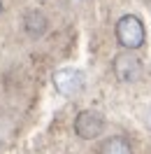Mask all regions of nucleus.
Returning a JSON list of instances; mask_svg holds the SVG:
<instances>
[{
  "label": "nucleus",
  "instance_id": "1",
  "mask_svg": "<svg viewBox=\"0 0 151 154\" xmlns=\"http://www.w3.org/2000/svg\"><path fill=\"white\" fill-rule=\"evenodd\" d=\"M144 23H142L135 14H126L116 23V40L123 49H140L144 45Z\"/></svg>",
  "mask_w": 151,
  "mask_h": 154
},
{
  "label": "nucleus",
  "instance_id": "2",
  "mask_svg": "<svg viewBox=\"0 0 151 154\" xmlns=\"http://www.w3.org/2000/svg\"><path fill=\"white\" fill-rule=\"evenodd\" d=\"M75 131L81 140H95L100 138V133L105 131V119L100 112L95 110H84L79 112L75 119Z\"/></svg>",
  "mask_w": 151,
  "mask_h": 154
},
{
  "label": "nucleus",
  "instance_id": "3",
  "mask_svg": "<svg viewBox=\"0 0 151 154\" xmlns=\"http://www.w3.org/2000/svg\"><path fill=\"white\" fill-rule=\"evenodd\" d=\"M54 84L63 96H72L84 87V75L75 68H63V70L54 72Z\"/></svg>",
  "mask_w": 151,
  "mask_h": 154
},
{
  "label": "nucleus",
  "instance_id": "4",
  "mask_svg": "<svg viewBox=\"0 0 151 154\" xmlns=\"http://www.w3.org/2000/svg\"><path fill=\"white\" fill-rule=\"evenodd\" d=\"M114 72L121 82H137L142 77V61L132 54H121L114 58Z\"/></svg>",
  "mask_w": 151,
  "mask_h": 154
},
{
  "label": "nucleus",
  "instance_id": "5",
  "mask_svg": "<svg viewBox=\"0 0 151 154\" xmlns=\"http://www.w3.org/2000/svg\"><path fill=\"white\" fill-rule=\"evenodd\" d=\"M21 26H23V33L30 35V38H42L49 28V19L44 17V12L40 10H28L21 19Z\"/></svg>",
  "mask_w": 151,
  "mask_h": 154
},
{
  "label": "nucleus",
  "instance_id": "6",
  "mask_svg": "<svg viewBox=\"0 0 151 154\" xmlns=\"http://www.w3.org/2000/svg\"><path fill=\"white\" fill-rule=\"evenodd\" d=\"M98 154H132V145L123 135H112V138L100 143Z\"/></svg>",
  "mask_w": 151,
  "mask_h": 154
},
{
  "label": "nucleus",
  "instance_id": "7",
  "mask_svg": "<svg viewBox=\"0 0 151 154\" xmlns=\"http://www.w3.org/2000/svg\"><path fill=\"white\" fill-rule=\"evenodd\" d=\"M0 14H2V0H0Z\"/></svg>",
  "mask_w": 151,
  "mask_h": 154
}]
</instances>
